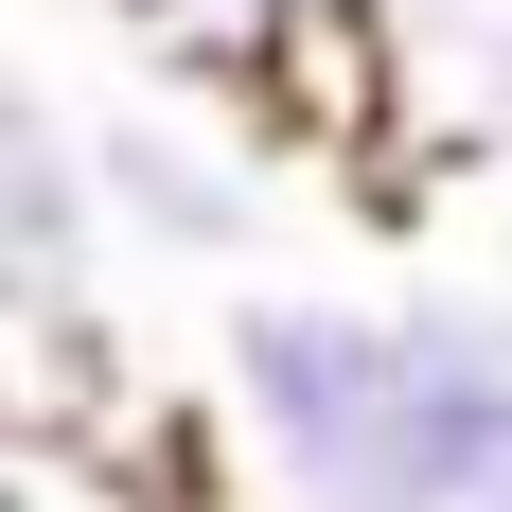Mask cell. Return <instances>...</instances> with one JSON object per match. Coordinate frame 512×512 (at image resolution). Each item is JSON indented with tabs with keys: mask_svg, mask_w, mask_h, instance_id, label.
<instances>
[{
	"mask_svg": "<svg viewBox=\"0 0 512 512\" xmlns=\"http://www.w3.org/2000/svg\"><path fill=\"white\" fill-rule=\"evenodd\" d=\"M389 389H407L389 301L248 283L212 318V407H230V460L265 512H389Z\"/></svg>",
	"mask_w": 512,
	"mask_h": 512,
	"instance_id": "obj_1",
	"label": "cell"
},
{
	"mask_svg": "<svg viewBox=\"0 0 512 512\" xmlns=\"http://www.w3.org/2000/svg\"><path fill=\"white\" fill-rule=\"evenodd\" d=\"M89 142H106L124 248H177V265H248L265 248V177H248L265 142L230 124V106H212V124H195V89H177V106H106Z\"/></svg>",
	"mask_w": 512,
	"mask_h": 512,
	"instance_id": "obj_4",
	"label": "cell"
},
{
	"mask_svg": "<svg viewBox=\"0 0 512 512\" xmlns=\"http://www.w3.org/2000/svg\"><path fill=\"white\" fill-rule=\"evenodd\" d=\"M106 142L53 89H0V318H106Z\"/></svg>",
	"mask_w": 512,
	"mask_h": 512,
	"instance_id": "obj_3",
	"label": "cell"
},
{
	"mask_svg": "<svg viewBox=\"0 0 512 512\" xmlns=\"http://www.w3.org/2000/svg\"><path fill=\"white\" fill-rule=\"evenodd\" d=\"M89 18H142V0H89Z\"/></svg>",
	"mask_w": 512,
	"mask_h": 512,
	"instance_id": "obj_7",
	"label": "cell"
},
{
	"mask_svg": "<svg viewBox=\"0 0 512 512\" xmlns=\"http://www.w3.org/2000/svg\"><path fill=\"white\" fill-rule=\"evenodd\" d=\"M407 71V159H512V0H371Z\"/></svg>",
	"mask_w": 512,
	"mask_h": 512,
	"instance_id": "obj_5",
	"label": "cell"
},
{
	"mask_svg": "<svg viewBox=\"0 0 512 512\" xmlns=\"http://www.w3.org/2000/svg\"><path fill=\"white\" fill-rule=\"evenodd\" d=\"M283 18H301V0H142V18H124V53H142L159 89L230 106V89H248V53L283 36Z\"/></svg>",
	"mask_w": 512,
	"mask_h": 512,
	"instance_id": "obj_6",
	"label": "cell"
},
{
	"mask_svg": "<svg viewBox=\"0 0 512 512\" xmlns=\"http://www.w3.org/2000/svg\"><path fill=\"white\" fill-rule=\"evenodd\" d=\"M389 512H512V301H389Z\"/></svg>",
	"mask_w": 512,
	"mask_h": 512,
	"instance_id": "obj_2",
	"label": "cell"
}]
</instances>
